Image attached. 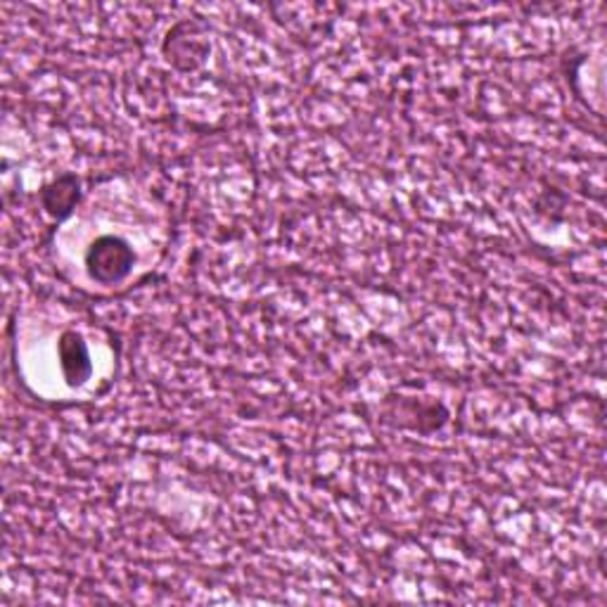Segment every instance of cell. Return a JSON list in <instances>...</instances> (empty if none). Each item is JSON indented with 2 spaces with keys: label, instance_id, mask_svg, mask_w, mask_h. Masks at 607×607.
<instances>
[{
  "label": "cell",
  "instance_id": "cell-1",
  "mask_svg": "<svg viewBox=\"0 0 607 607\" xmlns=\"http://www.w3.org/2000/svg\"><path fill=\"white\" fill-rule=\"evenodd\" d=\"M88 271H91L93 280L102 285H112L124 280L133 269V251L128 243L114 235H102L88 251L86 257Z\"/></svg>",
  "mask_w": 607,
  "mask_h": 607
},
{
  "label": "cell",
  "instance_id": "cell-2",
  "mask_svg": "<svg viewBox=\"0 0 607 607\" xmlns=\"http://www.w3.org/2000/svg\"><path fill=\"white\" fill-rule=\"evenodd\" d=\"M60 359L69 384H81L91 375V359H88L83 339L77 333H65L60 337Z\"/></svg>",
  "mask_w": 607,
  "mask_h": 607
}]
</instances>
